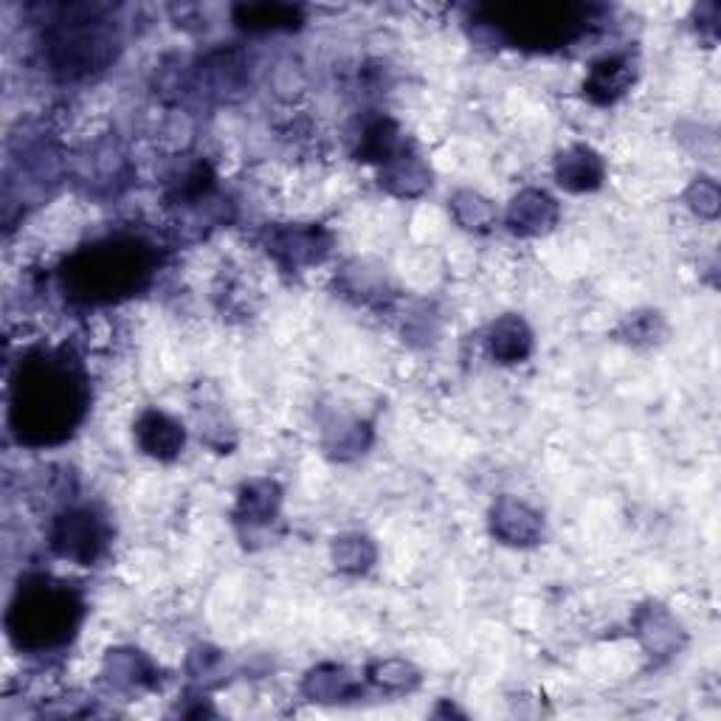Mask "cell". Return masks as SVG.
Returning <instances> with one entry per match:
<instances>
[{
    "mask_svg": "<svg viewBox=\"0 0 721 721\" xmlns=\"http://www.w3.org/2000/svg\"><path fill=\"white\" fill-rule=\"evenodd\" d=\"M82 384L51 358L28 361L21 370V384L14 392V425L21 440L32 443H55L82 414Z\"/></svg>",
    "mask_w": 721,
    "mask_h": 721,
    "instance_id": "obj_1",
    "label": "cell"
},
{
    "mask_svg": "<svg viewBox=\"0 0 721 721\" xmlns=\"http://www.w3.org/2000/svg\"><path fill=\"white\" fill-rule=\"evenodd\" d=\"M80 603L68 589L48 587L46 580L21 589L9 612V628L21 646L48 648L71 637Z\"/></svg>",
    "mask_w": 721,
    "mask_h": 721,
    "instance_id": "obj_2",
    "label": "cell"
},
{
    "mask_svg": "<svg viewBox=\"0 0 721 721\" xmlns=\"http://www.w3.org/2000/svg\"><path fill=\"white\" fill-rule=\"evenodd\" d=\"M142 277H147V263L142 249L133 243L94 245L76 260L71 271V283L88 299H110L124 293L135 288Z\"/></svg>",
    "mask_w": 721,
    "mask_h": 721,
    "instance_id": "obj_3",
    "label": "cell"
},
{
    "mask_svg": "<svg viewBox=\"0 0 721 721\" xmlns=\"http://www.w3.org/2000/svg\"><path fill=\"white\" fill-rule=\"evenodd\" d=\"M51 539L57 553L74 561H94L101 546L99 525L91 513H65L55 525Z\"/></svg>",
    "mask_w": 721,
    "mask_h": 721,
    "instance_id": "obj_4",
    "label": "cell"
},
{
    "mask_svg": "<svg viewBox=\"0 0 721 721\" xmlns=\"http://www.w3.org/2000/svg\"><path fill=\"white\" fill-rule=\"evenodd\" d=\"M139 440H142V445L149 454L169 457V454H176L183 445V429L178 423H172L167 414L149 411V414L142 418V423H139Z\"/></svg>",
    "mask_w": 721,
    "mask_h": 721,
    "instance_id": "obj_5",
    "label": "cell"
},
{
    "mask_svg": "<svg viewBox=\"0 0 721 721\" xmlns=\"http://www.w3.org/2000/svg\"><path fill=\"white\" fill-rule=\"evenodd\" d=\"M555 217L553 201L541 192H527V195L516 197L510 209V226L521 235H530V231H541L544 226H550Z\"/></svg>",
    "mask_w": 721,
    "mask_h": 721,
    "instance_id": "obj_6",
    "label": "cell"
},
{
    "mask_svg": "<svg viewBox=\"0 0 721 721\" xmlns=\"http://www.w3.org/2000/svg\"><path fill=\"white\" fill-rule=\"evenodd\" d=\"M558 181L569 189H589L600 181V161L589 149H573L561 156Z\"/></svg>",
    "mask_w": 721,
    "mask_h": 721,
    "instance_id": "obj_7",
    "label": "cell"
},
{
    "mask_svg": "<svg viewBox=\"0 0 721 721\" xmlns=\"http://www.w3.org/2000/svg\"><path fill=\"white\" fill-rule=\"evenodd\" d=\"M530 347V336H527L525 324L516 322V319H505V322L496 324L493 331V352L507 361H516L521 358Z\"/></svg>",
    "mask_w": 721,
    "mask_h": 721,
    "instance_id": "obj_8",
    "label": "cell"
},
{
    "mask_svg": "<svg viewBox=\"0 0 721 721\" xmlns=\"http://www.w3.org/2000/svg\"><path fill=\"white\" fill-rule=\"evenodd\" d=\"M626 82H628L626 62L603 60L594 65L592 80H589V94H598V91H603L606 99H612V96H617L623 88H626Z\"/></svg>",
    "mask_w": 721,
    "mask_h": 721,
    "instance_id": "obj_9",
    "label": "cell"
},
{
    "mask_svg": "<svg viewBox=\"0 0 721 721\" xmlns=\"http://www.w3.org/2000/svg\"><path fill=\"white\" fill-rule=\"evenodd\" d=\"M297 17V12L288 7H251L243 9V26L251 28H274V26H288Z\"/></svg>",
    "mask_w": 721,
    "mask_h": 721,
    "instance_id": "obj_10",
    "label": "cell"
}]
</instances>
